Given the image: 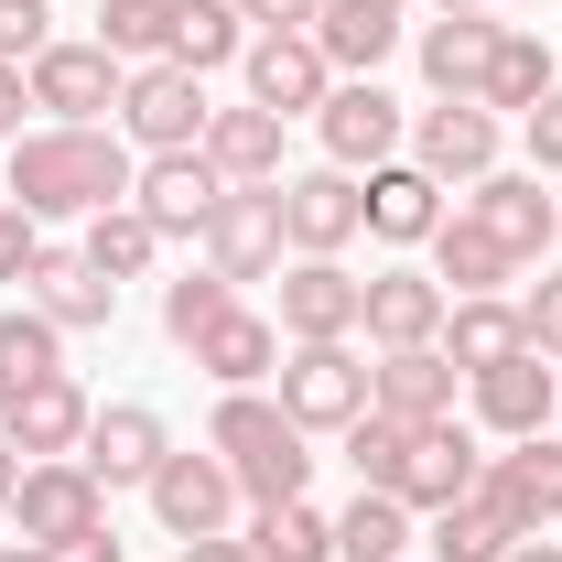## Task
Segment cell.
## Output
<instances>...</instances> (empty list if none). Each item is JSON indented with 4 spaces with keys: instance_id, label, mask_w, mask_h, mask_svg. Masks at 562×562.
<instances>
[{
    "instance_id": "1",
    "label": "cell",
    "mask_w": 562,
    "mask_h": 562,
    "mask_svg": "<svg viewBox=\"0 0 562 562\" xmlns=\"http://www.w3.org/2000/svg\"><path fill=\"white\" fill-rule=\"evenodd\" d=\"M140 162L120 131H22L11 140V206L22 216H98V206H131Z\"/></svg>"
},
{
    "instance_id": "2",
    "label": "cell",
    "mask_w": 562,
    "mask_h": 562,
    "mask_svg": "<svg viewBox=\"0 0 562 562\" xmlns=\"http://www.w3.org/2000/svg\"><path fill=\"white\" fill-rule=\"evenodd\" d=\"M206 443L227 454V476H238L249 508H281V497H303V476H314V432L281 412V401H260V390H227L216 422H206Z\"/></svg>"
},
{
    "instance_id": "3",
    "label": "cell",
    "mask_w": 562,
    "mask_h": 562,
    "mask_svg": "<svg viewBox=\"0 0 562 562\" xmlns=\"http://www.w3.org/2000/svg\"><path fill=\"white\" fill-rule=\"evenodd\" d=\"M22 87H33V109L55 120V131H98V109H120V87H131V66L87 33V44H44L33 66H22Z\"/></svg>"
},
{
    "instance_id": "4",
    "label": "cell",
    "mask_w": 562,
    "mask_h": 562,
    "mask_svg": "<svg viewBox=\"0 0 562 562\" xmlns=\"http://www.w3.org/2000/svg\"><path fill=\"white\" fill-rule=\"evenodd\" d=\"M281 412L303 422V432H347V422L368 412V357H357L347 336L292 347V357H281Z\"/></svg>"
},
{
    "instance_id": "5",
    "label": "cell",
    "mask_w": 562,
    "mask_h": 562,
    "mask_svg": "<svg viewBox=\"0 0 562 562\" xmlns=\"http://www.w3.org/2000/svg\"><path fill=\"white\" fill-rule=\"evenodd\" d=\"M206 76H184L173 55L162 66H131V87H120V131L140 140V151H195L206 140Z\"/></svg>"
},
{
    "instance_id": "6",
    "label": "cell",
    "mask_w": 562,
    "mask_h": 562,
    "mask_svg": "<svg viewBox=\"0 0 562 562\" xmlns=\"http://www.w3.org/2000/svg\"><path fill=\"white\" fill-rule=\"evenodd\" d=\"M281 184H227L206 216V271L216 281H271L281 271Z\"/></svg>"
},
{
    "instance_id": "7",
    "label": "cell",
    "mask_w": 562,
    "mask_h": 562,
    "mask_svg": "<svg viewBox=\"0 0 562 562\" xmlns=\"http://www.w3.org/2000/svg\"><path fill=\"white\" fill-rule=\"evenodd\" d=\"M151 519H162V541H216L227 530V508H238V476H227V454H162L151 465Z\"/></svg>"
},
{
    "instance_id": "8",
    "label": "cell",
    "mask_w": 562,
    "mask_h": 562,
    "mask_svg": "<svg viewBox=\"0 0 562 562\" xmlns=\"http://www.w3.org/2000/svg\"><path fill=\"white\" fill-rule=\"evenodd\" d=\"M476 497H487L497 519L519 530V541H541V530H562V432H530L519 454H487V476H476Z\"/></svg>"
},
{
    "instance_id": "9",
    "label": "cell",
    "mask_w": 562,
    "mask_h": 562,
    "mask_svg": "<svg viewBox=\"0 0 562 562\" xmlns=\"http://www.w3.org/2000/svg\"><path fill=\"white\" fill-rule=\"evenodd\" d=\"M11 519H22V541L44 552V541H76V530H98V519H109V487H98L76 454H44V465H22V487H11Z\"/></svg>"
},
{
    "instance_id": "10",
    "label": "cell",
    "mask_w": 562,
    "mask_h": 562,
    "mask_svg": "<svg viewBox=\"0 0 562 562\" xmlns=\"http://www.w3.org/2000/svg\"><path fill=\"white\" fill-rule=\"evenodd\" d=\"M87 422H98V401L76 390L66 368H55V379H22V390H0V432H11V454H22V465L76 454V443H87Z\"/></svg>"
},
{
    "instance_id": "11",
    "label": "cell",
    "mask_w": 562,
    "mask_h": 562,
    "mask_svg": "<svg viewBox=\"0 0 562 562\" xmlns=\"http://www.w3.org/2000/svg\"><path fill=\"white\" fill-rule=\"evenodd\" d=\"M357 227H368V184H357V173L325 162V173H292V184H281V238H292L303 260H336Z\"/></svg>"
},
{
    "instance_id": "12",
    "label": "cell",
    "mask_w": 562,
    "mask_h": 562,
    "mask_svg": "<svg viewBox=\"0 0 562 562\" xmlns=\"http://www.w3.org/2000/svg\"><path fill=\"white\" fill-rule=\"evenodd\" d=\"M249 109H271V120H292V109H325L336 98V66H325V44L314 33H249Z\"/></svg>"
},
{
    "instance_id": "13",
    "label": "cell",
    "mask_w": 562,
    "mask_h": 562,
    "mask_svg": "<svg viewBox=\"0 0 562 562\" xmlns=\"http://www.w3.org/2000/svg\"><path fill=\"white\" fill-rule=\"evenodd\" d=\"M314 120H325V151H336V173H357V162L379 173V162L401 151V131H412V120H401V98H390L379 76H336V98H325Z\"/></svg>"
},
{
    "instance_id": "14",
    "label": "cell",
    "mask_w": 562,
    "mask_h": 562,
    "mask_svg": "<svg viewBox=\"0 0 562 562\" xmlns=\"http://www.w3.org/2000/svg\"><path fill=\"white\" fill-rule=\"evenodd\" d=\"M22 303H33V314H44L55 336H98V325L120 314V281L98 271L87 249H44V260L22 271Z\"/></svg>"
},
{
    "instance_id": "15",
    "label": "cell",
    "mask_w": 562,
    "mask_h": 562,
    "mask_svg": "<svg viewBox=\"0 0 562 562\" xmlns=\"http://www.w3.org/2000/svg\"><path fill=\"white\" fill-rule=\"evenodd\" d=\"M412 162L432 173V184H476V173H497V109H476V98H432L412 120Z\"/></svg>"
},
{
    "instance_id": "16",
    "label": "cell",
    "mask_w": 562,
    "mask_h": 562,
    "mask_svg": "<svg viewBox=\"0 0 562 562\" xmlns=\"http://www.w3.org/2000/svg\"><path fill=\"white\" fill-rule=\"evenodd\" d=\"M216 195H227V173H216L206 151H151V162H140V184H131V206L151 216L162 238H206Z\"/></svg>"
},
{
    "instance_id": "17",
    "label": "cell",
    "mask_w": 562,
    "mask_h": 562,
    "mask_svg": "<svg viewBox=\"0 0 562 562\" xmlns=\"http://www.w3.org/2000/svg\"><path fill=\"white\" fill-rule=\"evenodd\" d=\"M173 454V432L151 401H109V412L87 422V443H76V465L98 476V487H151V465Z\"/></svg>"
},
{
    "instance_id": "18",
    "label": "cell",
    "mask_w": 562,
    "mask_h": 562,
    "mask_svg": "<svg viewBox=\"0 0 562 562\" xmlns=\"http://www.w3.org/2000/svg\"><path fill=\"white\" fill-rule=\"evenodd\" d=\"M454 206L476 216L508 260H541V249L562 238V206L541 195V173H476V195H454Z\"/></svg>"
},
{
    "instance_id": "19",
    "label": "cell",
    "mask_w": 562,
    "mask_h": 562,
    "mask_svg": "<svg viewBox=\"0 0 562 562\" xmlns=\"http://www.w3.org/2000/svg\"><path fill=\"white\" fill-rule=\"evenodd\" d=\"M552 412H562V379H552V357H541V347L476 368V422H487V432L530 443V432H552Z\"/></svg>"
},
{
    "instance_id": "20",
    "label": "cell",
    "mask_w": 562,
    "mask_h": 562,
    "mask_svg": "<svg viewBox=\"0 0 562 562\" xmlns=\"http://www.w3.org/2000/svg\"><path fill=\"white\" fill-rule=\"evenodd\" d=\"M454 357L443 347H379V368H368V412H390V422H454Z\"/></svg>"
},
{
    "instance_id": "21",
    "label": "cell",
    "mask_w": 562,
    "mask_h": 562,
    "mask_svg": "<svg viewBox=\"0 0 562 562\" xmlns=\"http://www.w3.org/2000/svg\"><path fill=\"white\" fill-rule=\"evenodd\" d=\"M357 303H368V281H357L347 260H292V271H281V336H292V347L357 336Z\"/></svg>"
},
{
    "instance_id": "22",
    "label": "cell",
    "mask_w": 562,
    "mask_h": 562,
    "mask_svg": "<svg viewBox=\"0 0 562 562\" xmlns=\"http://www.w3.org/2000/svg\"><path fill=\"white\" fill-rule=\"evenodd\" d=\"M443 314H454V292L432 271H368V303H357V325L379 347H443Z\"/></svg>"
},
{
    "instance_id": "23",
    "label": "cell",
    "mask_w": 562,
    "mask_h": 562,
    "mask_svg": "<svg viewBox=\"0 0 562 562\" xmlns=\"http://www.w3.org/2000/svg\"><path fill=\"white\" fill-rule=\"evenodd\" d=\"M476 476H487L476 432H465V422H422L412 465H401V508H454V497H476Z\"/></svg>"
},
{
    "instance_id": "24",
    "label": "cell",
    "mask_w": 562,
    "mask_h": 562,
    "mask_svg": "<svg viewBox=\"0 0 562 562\" xmlns=\"http://www.w3.org/2000/svg\"><path fill=\"white\" fill-rule=\"evenodd\" d=\"M432 227H443V184H432L422 162H379V173H368V238L422 249Z\"/></svg>"
},
{
    "instance_id": "25",
    "label": "cell",
    "mask_w": 562,
    "mask_h": 562,
    "mask_svg": "<svg viewBox=\"0 0 562 562\" xmlns=\"http://www.w3.org/2000/svg\"><path fill=\"white\" fill-rule=\"evenodd\" d=\"M487 55H497V22H487V11H443V22H422V76H432V98H476V87H487Z\"/></svg>"
},
{
    "instance_id": "26",
    "label": "cell",
    "mask_w": 562,
    "mask_h": 562,
    "mask_svg": "<svg viewBox=\"0 0 562 562\" xmlns=\"http://www.w3.org/2000/svg\"><path fill=\"white\" fill-rule=\"evenodd\" d=\"M195 368H206L216 390H260V379L281 368V325H271V314H238V303H227V314L206 325V347H195Z\"/></svg>"
},
{
    "instance_id": "27",
    "label": "cell",
    "mask_w": 562,
    "mask_h": 562,
    "mask_svg": "<svg viewBox=\"0 0 562 562\" xmlns=\"http://www.w3.org/2000/svg\"><path fill=\"white\" fill-rule=\"evenodd\" d=\"M552 87H562V76H552V44H541L530 22H497V55H487V87H476V109H519V120H530Z\"/></svg>"
},
{
    "instance_id": "28",
    "label": "cell",
    "mask_w": 562,
    "mask_h": 562,
    "mask_svg": "<svg viewBox=\"0 0 562 562\" xmlns=\"http://www.w3.org/2000/svg\"><path fill=\"white\" fill-rule=\"evenodd\" d=\"M195 151H206L227 184H281V120L271 109H216Z\"/></svg>"
},
{
    "instance_id": "29",
    "label": "cell",
    "mask_w": 562,
    "mask_h": 562,
    "mask_svg": "<svg viewBox=\"0 0 562 562\" xmlns=\"http://www.w3.org/2000/svg\"><path fill=\"white\" fill-rule=\"evenodd\" d=\"M314 44H325V66H336V76H379V66H390V44H401V11L325 0V11H314Z\"/></svg>"
},
{
    "instance_id": "30",
    "label": "cell",
    "mask_w": 562,
    "mask_h": 562,
    "mask_svg": "<svg viewBox=\"0 0 562 562\" xmlns=\"http://www.w3.org/2000/svg\"><path fill=\"white\" fill-rule=\"evenodd\" d=\"M422 249H432V281H443L454 303H465V292H497V281L519 271V260H508V249H497V238H487V227H476V216H465V206L443 216V227H432Z\"/></svg>"
},
{
    "instance_id": "31",
    "label": "cell",
    "mask_w": 562,
    "mask_h": 562,
    "mask_svg": "<svg viewBox=\"0 0 562 562\" xmlns=\"http://www.w3.org/2000/svg\"><path fill=\"white\" fill-rule=\"evenodd\" d=\"M530 336H519V303H497V292H465L454 314H443V357L476 379V368H497V357H519Z\"/></svg>"
},
{
    "instance_id": "32",
    "label": "cell",
    "mask_w": 562,
    "mask_h": 562,
    "mask_svg": "<svg viewBox=\"0 0 562 562\" xmlns=\"http://www.w3.org/2000/svg\"><path fill=\"white\" fill-rule=\"evenodd\" d=\"M227 55H249V22H238V0H173V66L206 76Z\"/></svg>"
},
{
    "instance_id": "33",
    "label": "cell",
    "mask_w": 562,
    "mask_h": 562,
    "mask_svg": "<svg viewBox=\"0 0 562 562\" xmlns=\"http://www.w3.org/2000/svg\"><path fill=\"white\" fill-rule=\"evenodd\" d=\"M76 249H87V260H98L109 281H140L151 260H162V227H151L140 206H98V216H87V238H76Z\"/></svg>"
},
{
    "instance_id": "34",
    "label": "cell",
    "mask_w": 562,
    "mask_h": 562,
    "mask_svg": "<svg viewBox=\"0 0 562 562\" xmlns=\"http://www.w3.org/2000/svg\"><path fill=\"white\" fill-rule=\"evenodd\" d=\"M412 552V508L390 487H357V508L336 519V562H401Z\"/></svg>"
},
{
    "instance_id": "35",
    "label": "cell",
    "mask_w": 562,
    "mask_h": 562,
    "mask_svg": "<svg viewBox=\"0 0 562 562\" xmlns=\"http://www.w3.org/2000/svg\"><path fill=\"white\" fill-rule=\"evenodd\" d=\"M249 552H260V562H336V519L303 508V497H281V508L249 519Z\"/></svg>"
},
{
    "instance_id": "36",
    "label": "cell",
    "mask_w": 562,
    "mask_h": 562,
    "mask_svg": "<svg viewBox=\"0 0 562 562\" xmlns=\"http://www.w3.org/2000/svg\"><path fill=\"white\" fill-rule=\"evenodd\" d=\"M519 552V530L497 519L487 497H454V508H432V562H508Z\"/></svg>"
},
{
    "instance_id": "37",
    "label": "cell",
    "mask_w": 562,
    "mask_h": 562,
    "mask_svg": "<svg viewBox=\"0 0 562 562\" xmlns=\"http://www.w3.org/2000/svg\"><path fill=\"white\" fill-rule=\"evenodd\" d=\"M98 44H109L120 66H162V55H173V0H109V11H98Z\"/></svg>"
},
{
    "instance_id": "38",
    "label": "cell",
    "mask_w": 562,
    "mask_h": 562,
    "mask_svg": "<svg viewBox=\"0 0 562 562\" xmlns=\"http://www.w3.org/2000/svg\"><path fill=\"white\" fill-rule=\"evenodd\" d=\"M66 368V336L33 314V303H11L0 314V390H22V379H55Z\"/></svg>"
},
{
    "instance_id": "39",
    "label": "cell",
    "mask_w": 562,
    "mask_h": 562,
    "mask_svg": "<svg viewBox=\"0 0 562 562\" xmlns=\"http://www.w3.org/2000/svg\"><path fill=\"white\" fill-rule=\"evenodd\" d=\"M347 465H357V487H390V497H401V465H412V422L357 412V422H347Z\"/></svg>"
},
{
    "instance_id": "40",
    "label": "cell",
    "mask_w": 562,
    "mask_h": 562,
    "mask_svg": "<svg viewBox=\"0 0 562 562\" xmlns=\"http://www.w3.org/2000/svg\"><path fill=\"white\" fill-rule=\"evenodd\" d=\"M227 303H238V281H216V271H184V281H162V336H173V347L195 357V347H206V325L227 314Z\"/></svg>"
},
{
    "instance_id": "41",
    "label": "cell",
    "mask_w": 562,
    "mask_h": 562,
    "mask_svg": "<svg viewBox=\"0 0 562 562\" xmlns=\"http://www.w3.org/2000/svg\"><path fill=\"white\" fill-rule=\"evenodd\" d=\"M55 44V11L44 0H0V66H33Z\"/></svg>"
},
{
    "instance_id": "42",
    "label": "cell",
    "mask_w": 562,
    "mask_h": 562,
    "mask_svg": "<svg viewBox=\"0 0 562 562\" xmlns=\"http://www.w3.org/2000/svg\"><path fill=\"white\" fill-rule=\"evenodd\" d=\"M519 336H530V347H541V357H562V271L519 292Z\"/></svg>"
},
{
    "instance_id": "43",
    "label": "cell",
    "mask_w": 562,
    "mask_h": 562,
    "mask_svg": "<svg viewBox=\"0 0 562 562\" xmlns=\"http://www.w3.org/2000/svg\"><path fill=\"white\" fill-rule=\"evenodd\" d=\"M44 260V216H22V206H0V281H22Z\"/></svg>"
},
{
    "instance_id": "44",
    "label": "cell",
    "mask_w": 562,
    "mask_h": 562,
    "mask_svg": "<svg viewBox=\"0 0 562 562\" xmlns=\"http://www.w3.org/2000/svg\"><path fill=\"white\" fill-rule=\"evenodd\" d=\"M314 11H325V0H238L249 33H314Z\"/></svg>"
},
{
    "instance_id": "45",
    "label": "cell",
    "mask_w": 562,
    "mask_h": 562,
    "mask_svg": "<svg viewBox=\"0 0 562 562\" xmlns=\"http://www.w3.org/2000/svg\"><path fill=\"white\" fill-rule=\"evenodd\" d=\"M530 173H562V87L530 109Z\"/></svg>"
},
{
    "instance_id": "46",
    "label": "cell",
    "mask_w": 562,
    "mask_h": 562,
    "mask_svg": "<svg viewBox=\"0 0 562 562\" xmlns=\"http://www.w3.org/2000/svg\"><path fill=\"white\" fill-rule=\"evenodd\" d=\"M44 562H120V541H109V519H98V530H76V541H44Z\"/></svg>"
},
{
    "instance_id": "47",
    "label": "cell",
    "mask_w": 562,
    "mask_h": 562,
    "mask_svg": "<svg viewBox=\"0 0 562 562\" xmlns=\"http://www.w3.org/2000/svg\"><path fill=\"white\" fill-rule=\"evenodd\" d=\"M22 109H33V87H22V66H0V140H22Z\"/></svg>"
},
{
    "instance_id": "48",
    "label": "cell",
    "mask_w": 562,
    "mask_h": 562,
    "mask_svg": "<svg viewBox=\"0 0 562 562\" xmlns=\"http://www.w3.org/2000/svg\"><path fill=\"white\" fill-rule=\"evenodd\" d=\"M184 562H260V552H249V541H227V530H216V541H184Z\"/></svg>"
},
{
    "instance_id": "49",
    "label": "cell",
    "mask_w": 562,
    "mask_h": 562,
    "mask_svg": "<svg viewBox=\"0 0 562 562\" xmlns=\"http://www.w3.org/2000/svg\"><path fill=\"white\" fill-rule=\"evenodd\" d=\"M11 487H22V454H11V432H0V508H11Z\"/></svg>"
},
{
    "instance_id": "50",
    "label": "cell",
    "mask_w": 562,
    "mask_h": 562,
    "mask_svg": "<svg viewBox=\"0 0 562 562\" xmlns=\"http://www.w3.org/2000/svg\"><path fill=\"white\" fill-rule=\"evenodd\" d=\"M508 562H562V541H552V530H541V541H519V552H508Z\"/></svg>"
},
{
    "instance_id": "51",
    "label": "cell",
    "mask_w": 562,
    "mask_h": 562,
    "mask_svg": "<svg viewBox=\"0 0 562 562\" xmlns=\"http://www.w3.org/2000/svg\"><path fill=\"white\" fill-rule=\"evenodd\" d=\"M0 562H44V552H33V541H11V552H0Z\"/></svg>"
},
{
    "instance_id": "52",
    "label": "cell",
    "mask_w": 562,
    "mask_h": 562,
    "mask_svg": "<svg viewBox=\"0 0 562 562\" xmlns=\"http://www.w3.org/2000/svg\"><path fill=\"white\" fill-rule=\"evenodd\" d=\"M443 11H487V0H443Z\"/></svg>"
},
{
    "instance_id": "53",
    "label": "cell",
    "mask_w": 562,
    "mask_h": 562,
    "mask_svg": "<svg viewBox=\"0 0 562 562\" xmlns=\"http://www.w3.org/2000/svg\"><path fill=\"white\" fill-rule=\"evenodd\" d=\"M508 11H541V0H508Z\"/></svg>"
},
{
    "instance_id": "54",
    "label": "cell",
    "mask_w": 562,
    "mask_h": 562,
    "mask_svg": "<svg viewBox=\"0 0 562 562\" xmlns=\"http://www.w3.org/2000/svg\"><path fill=\"white\" fill-rule=\"evenodd\" d=\"M368 11H401V0H368Z\"/></svg>"
},
{
    "instance_id": "55",
    "label": "cell",
    "mask_w": 562,
    "mask_h": 562,
    "mask_svg": "<svg viewBox=\"0 0 562 562\" xmlns=\"http://www.w3.org/2000/svg\"><path fill=\"white\" fill-rule=\"evenodd\" d=\"M552 206H562V195H552Z\"/></svg>"
},
{
    "instance_id": "56",
    "label": "cell",
    "mask_w": 562,
    "mask_h": 562,
    "mask_svg": "<svg viewBox=\"0 0 562 562\" xmlns=\"http://www.w3.org/2000/svg\"><path fill=\"white\" fill-rule=\"evenodd\" d=\"M552 422H562V412H552Z\"/></svg>"
}]
</instances>
